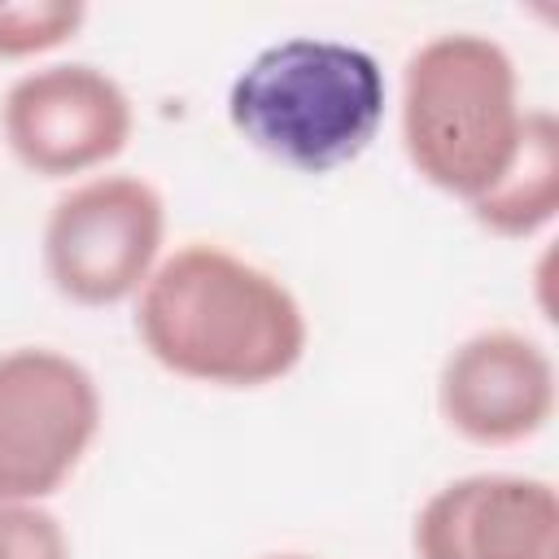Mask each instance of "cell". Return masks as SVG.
<instances>
[{
    "label": "cell",
    "instance_id": "cell-1",
    "mask_svg": "<svg viewBox=\"0 0 559 559\" xmlns=\"http://www.w3.org/2000/svg\"><path fill=\"white\" fill-rule=\"evenodd\" d=\"M135 336L179 380L262 389L306 358L310 319L275 271L227 245L188 240L162 253L135 293Z\"/></svg>",
    "mask_w": 559,
    "mask_h": 559
},
{
    "label": "cell",
    "instance_id": "cell-7",
    "mask_svg": "<svg viewBox=\"0 0 559 559\" xmlns=\"http://www.w3.org/2000/svg\"><path fill=\"white\" fill-rule=\"evenodd\" d=\"M555 358L515 328L463 336L437 371V411L472 445H515L537 437L555 415Z\"/></svg>",
    "mask_w": 559,
    "mask_h": 559
},
{
    "label": "cell",
    "instance_id": "cell-8",
    "mask_svg": "<svg viewBox=\"0 0 559 559\" xmlns=\"http://www.w3.org/2000/svg\"><path fill=\"white\" fill-rule=\"evenodd\" d=\"M415 559H559V493L546 476L472 472L415 511Z\"/></svg>",
    "mask_w": 559,
    "mask_h": 559
},
{
    "label": "cell",
    "instance_id": "cell-6",
    "mask_svg": "<svg viewBox=\"0 0 559 559\" xmlns=\"http://www.w3.org/2000/svg\"><path fill=\"white\" fill-rule=\"evenodd\" d=\"M9 153L44 179H70L114 162L131 131L135 109L127 87L87 61H52L17 74L0 105Z\"/></svg>",
    "mask_w": 559,
    "mask_h": 559
},
{
    "label": "cell",
    "instance_id": "cell-9",
    "mask_svg": "<svg viewBox=\"0 0 559 559\" xmlns=\"http://www.w3.org/2000/svg\"><path fill=\"white\" fill-rule=\"evenodd\" d=\"M467 214L502 240H528L555 223L559 214V122L550 109H528L515 162L485 197L467 205Z\"/></svg>",
    "mask_w": 559,
    "mask_h": 559
},
{
    "label": "cell",
    "instance_id": "cell-5",
    "mask_svg": "<svg viewBox=\"0 0 559 559\" xmlns=\"http://www.w3.org/2000/svg\"><path fill=\"white\" fill-rule=\"evenodd\" d=\"M96 432L100 389L79 358L52 345L0 354V502L52 498Z\"/></svg>",
    "mask_w": 559,
    "mask_h": 559
},
{
    "label": "cell",
    "instance_id": "cell-12",
    "mask_svg": "<svg viewBox=\"0 0 559 559\" xmlns=\"http://www.w3.org/2000/svg\"><path fill=\"white\" fill-rule=\"evenodd\" d=\"M262 559H314V555H262Z\"/></svg>",
    "mask_w": 559,
    "mask_h": 559
},
{
    "label": "cell",
    "instance_id": "cell-4",
    "mask_svg": "<svg viewBox=\"0 0 559 559\" xmlns=\"http://www.w3.org/2000/svg\"><path fill=\"white\" fill-rule=\"evenodd\" d=\"M166 245V201L144 175L70 183L39 236L48 284L74 306H118L144 288Z\"/></svg>",
    "mask_w": 559,
    "mask_h": 559
},
{
    "label": "cell",
    "instance_id": "cell-2",
    "mask_svg": "<svg viewBox=\"0 0 559 559\" xmlns=\"http://www.w3.org/2000/svg\"><path fill=\"white\" fill-rule=\"evenodd\" d=\"M520 70L511 52L476 31H445L424 39L397 87V135L411 170L472 205L485 197L520 153L524 135Z\"/></svg>",
    "mask_w": 559,
    "mask_h": 559
},
{
    "label": "cell",
    "instance_id": "cell-3",
    "mask_svg": "<svg viewBox=\"0 0 559 559\" xmlns=\"http://www.w3.org/2000/svg\"><path fill=\"white\" fill-rule=\"evenodd\" d=\"M389 83L367 48L323 35H288L249 57L231 79L227 118L262 157L328 175L358 162L380 135Z\"/></svg>",
    "mask_w": 559,
    "mask_h": 559
},
{
    "label": "cell",
    "instance_id": "cell-10",
    "mask_svg": "<svg viewBox=\"0 0 559 559\" xmlns=\"http://www.w3.org/2000/svg\"><path fill=\"white\" fill-rule=\"evenodd\" d=\"M87 22L83 4L70 0H31V4H0V61H31L44 57L79 35Z\"/></svg>",
    "mask_w": 559,
    "mask_h": 559
},
{
    "label": "cell",
    "instance_id": "cell-11",
    "mask_svg": "<svg viewBox=\"0 0 559 559\" xmlns=\"http://www.w3.org/2000/svg\"><path fill=\"white\" fill-rule=\"evenodd\" d=\"M0 559H70L66 524L44 502H0Z\"/></svg>",
    "mask_w": 559,
    "mask_h": 559
}]
</instances>
